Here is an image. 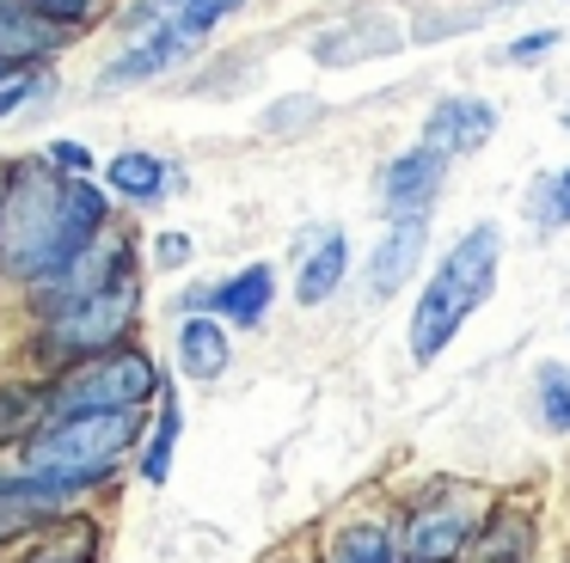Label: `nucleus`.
<instances>
[{"label": "nucleus", "mask_w": 570, "mask_h": 563, "mask_svg": "<svg viewBox=\"0 0 570 563\" xmlns=\"http://www.w3.org/2000/svg\"><path fill=\"white\" fill-rule=\"evenodd\" d=\"M178 435H185V411H178V398H173V392H160V416H154V441L141 447V477H148V484H166V477H173Z\"/></svg>", "instance_id": "19"}, {"label": "nucleus", "mask_w": 570, "mask_h": 563, "mask_svg": "<svg viewBox=\"0 0 570 563\" xmlns=\"http://www.w3.org/2000/svg\"><path fill=\"white\" fill-rule=\"evenodd\" d=\"M62 496L68 490L50 484V477H38V472L7 477V484H0V539H19V533H31V526L56 521V514H62Z\"/></svg>", "instance_id": "12"}, {"label": "nucleus", "mask_w": 570, "mask_h": 563, "mask_svg": "<svg viewBox=\"0 0 570 563\" xmlns=\"http://www.w3.org/2000/svg\"><path fill=\"white\" fill-rule=\"evenodd\" d=\"M105 178H111V190L136 196V203H160L173 166H166V159H154V154H117L111 166H105Z\"/></svg>", "instance_id": "18"}, {"label": "nucleus", "mask_w": 570, "mask_h": 563, "mask_svg": "<svg viewBox=\"0 0 570 563\" xmlns=\"http://www.w3.org/2000/svg\"><path fill=\"white\" fill-rule=\"evenodd\" d=\"M26 7L38 12L43 24H92L105 0H26Z\"/></svg>", "instance_id": "24"}, {"label": "nucleus", "mask_w": 570, "mask_h": 563, "mask_svg": "<svg viewBox=\"0 0 570 563\" xmlns=\"http://www.w3.org/2000/svg\"><path fill=\"white\" fill-rule=\"evenodd\" d=\"M533 220H540V233L570 227V166H558L540 178V190H533Z\"/></svg>", "instance_id": "22"}, {"label": "nucleus", "mask_w": 570, "mask_h": 563, "mask_svg": "<svg viewBox=\"0 0 570 563\" xmlns=\"http://www.w3.org/2000/svg\"><path fill=\"white\" fill-rule=\"evenodd\" d=\"M227 362H234L227 325L215 313H190L178 325V367H185V379H222Z\"/></svg>", "instance_id": "14"}, {"label": "nucleus", "mask_w": 570, "mask_h": 563, "mask_svg": "<svg viewBox=\"0 0 570 563\" xmlns=\"http://www.w3.org/2000/svg\"><path fill=\"white\" fill-rule=\"evenodd\" d=\"M203 37H190L185 24H154V31H141L136 43L124 49V56L105 68V86H136V80H154V73H166L173 61H185L190 49H197Z\"/></svg>", "instance_id": "11"}, {"label": "nucleus", "mask_w": 570, "mask_h": 563, "mask_svg": "<svg viewBox=\"0 0 570 563\" xmlns=\"http://www.w3.org/2000/svg\"><path fill=\"white\" fill-rule=\"evenodd\" d=\"M271 300H276V269L271 264H246L239 276H227L222 288H215V318L222 325H264L271 318Z\"/></svg>", "instance_id": "13"}, {"label": "nucleus", "mask_w": 570, "mask_h": 563, "mask_svg": "<svg viewBox=\"0 0 570 563\" xmlns=\"http://www.w3.org/2000/svg\"><path fill=\"white\" fill-rule=\"evenodd\" d=\"M31 411H38V392L31 386H0V441L19 435L31 423Z\"/></svg>", "instance_id": "25"}, {"label": "nucleus", "mask_w": 570, "mask_h": 563, "mask_svg": "<svg viewBox=\"0 0 570 563\" xmlns=\"http://www.w3.org/2000/svg\"><path fill=\"white\" fill-rule=\"evenodd\" d=\"M50 49V24L26 0H0V61H31Z\"/></svg>", "instance_id": "17"}, {"label": "nucleus", "mask_w": 570, "mask_h": 563, "mask_svg": "<svg viewBox=\"0 0 570 563\" xmlns=\"http://www.w3.org/2000/svg\"><path fill=\"white\" fill-rule=\"evenodd\" d=\"M105 220L99 184L62 178L56 159H19L0 178V264L13 282H50L99 245Z\"/></svg>", "instance_id": "1"}, {"label": "nucleus", "mask_w": 570, "mask_h": 563, "mask_svg": "<svg viewBox=\"0 0 570 563\" xmlns=\"http://www.w3.org/2000/svg\"><path fill=\"white\" fill-rule=\"evenodd\" d=\"M185 257H190V239H185V233H166V239H160V264L173 269V264H185Z\"/></svg>", "instance_id": "28"}, {"label": "nucleus", "mask_w": 570, "mask_h": 563, "mask_svg": "<svg viewBox=\"0 0 570 563\" xmlns=\"http://www.w3.org/2000/svg\"><path fill=\"white\" fill-rule=\"evenodd\" d=\"M564 129H570V105H564Z\"/></svg>", "instance_id": "30"}, {"label": "nucleus", "mask_w": 570, "mask_h": 563, "mask_svg": "<svg viewBox=\"0 0 570 563\" xmlns=\"http://www.w3.org/2000/svg\"><path fill=\"white\" fill-rule=\"evenodd\" d=\"M350 276V239L344 233H320V239L307 245V257H301V276H295V300L301 306H325L337 288H344Z\"/></svg>", "instance_id": "15"}, {"label": "nucleus", "mask_w": 570, "mask_h": 563, "mask_svg": "<svg viewBox=\"0 0 570 563\" xmlns=\"http://www.w3.org/2000/svg\"><path fill=\"white\" fill-rule=\"evenodd\" d=\"M325 117V105L313 92H301V98H283V105H271L264 110V135H301L307 122H320Z\"/></svg>", "instance_id": "23"}, {"label": "nucleus", "mask_w": 570, "mask_h": 563, "mask_svg": "<svg viewBox=\"0 0 570 563\" xmlns=\"http://www.w3.org/2000/svg\"><path fill=\"white\" fill-rule=\"evenodd\" d=\"M423 251H430V215H393L386 220V233L368 251V300L405 294L411 276L423 269Z\"/></svg>", "instance_id": "8"}, {"label": "nucleus", "mask_w": 570, "mask_h": 563, "mask_svg": "<svg viewBox=\"0 0 570 563\" xmlns=\"http://www.w3.org/2000/svg\"><path fill=\"white\" fill-rule=\"evenodd\" d=\"M160 367L141 349H105L92 362H80L62 379V392L50 398V416H80V411H141L148 398H160Z\"/></svg>", "instance_id": "5"}, {"label": "nucleus", "mask_w": 570, "mask_h": 563, "mask_svg": "<svg viewBox=\"0 0 570 563\" xmlns=\"http://www.w3.org/2000/svg\"><path fill=\"white\" fill-rule=\"evenodd\" d=\"M442 178H448V159H435L430 147H405L381 171V208L386 215H430L435 196H442Z\"/></svg>", "instance_id": "10"}, {"label": "nucleus", "mask_w": 570, "mask_h": 563, "mask_svg": "<svg viewBox=\"0 0 570 563\" xmlns=\"http://www.w3.org/2000/svg\"><path fill=\"white\" fill-rule=\"evenodd\" d=\"M497 269H503V227H497V220L466 227L442 257H435L430 282L417 288V306H411V330H405L411 362L417 367L442 362L448 343L466 330V318L497 294Z\"/></svg>", "instance_id": "2"}, {"label": "nucleus", "mask_w": 570, "mask_h": 563, "mask_svg": "<svg viewBox=\"0 0 570 563\" xmlns=\"http://www.w3.org/2000/svg\"><path fill=\"white\" fill-rule=\"evenodd\" d=\"M564 43V31H528V37H515V43H503V61H540V56H552V49Z\"/></svg>", "instance_id": "26"}, {"label": "nucleus", "mask_w": 570, "mask_h": 563, "mask_svg": "<svg viewBox=\"0 0 570 563\" xmlns=\"http://www.w3.org/2000/svg\"><path fill=\"white\" fill-rule=\"evenodd\" d=\"M479 508H472L460 490H435L430 502L405 514V533H399V557L405 563H460L479 539Z\"/></svg>", "instance_id": "6"}, {"label": "nucleus", "mask_w": 570, "mask_h": 563, "mask_svg": "<svg viewBox=\"0 0 570 563\" xmlns=\"http://www.w3.org/2000/svg\"><path fill=\"white\" fill-rule=\"evenodd\" d=\"M136 306H141V282H136V257L111 269V282H99L92 294L68 300L62 313H50V330H43V349L56 355H75V362H92V355L117 349L136 325Z\"/></svg>", "instance_id": "4"}, {"label": "nucleus", "mask_w": 570, "mask_h": 563, "mask_svg": "<svg viewBox=\"0 0 570 563\" xmlns=\"http://www.w3.org/2000/svg\"><path fill=\"white\" fill-rule=\"evenodd\" d=\"M50 159H56V166H75V171H87V166H92V159H87V147H75V141L50 147Z\"/></svg>", "instance_id": "29"}, {"label": "nucleus", "mask_w": 570, "mask_h": 563, "mask_svg": "<svg viewBox=\"0 0 570 563\" xmlns=\"http://www.w3.org/2000/svg\"><path fill=\"white\" fill-rule=\"evenodd\" d=\"M497 135V105L491 98H479V92H448V98H435L430 105V117H423V129H417V147H430L435 159H472L484 141Z\"/></svg>", "instance_id": "7"}, {"label": "nucleus", "mask_w": 570, "mask_h": 563, "mask_svg": "<svg viewBox=\"0 0 570 563\" xmlns=\"http://www.w3.org/2000/svg\"><path fill=\"white\" fill-rule=\"evenodd\" d=\"M56 563H80V557H56Z\"/></svg>", "instance_id": "31"}, {"label": "nucleus", "mask_w": 570, "mask_h": 563, "mask_svg": "<svg viewBox=\"0 0 570 563\" xmlns=\"http://www.w3.org/2000/svg\"><path fill=\"white\" fill-rule=\"evenodd\" d=\"M533 392H540V423L552 435H570V367L540 362L533 367Z\"/></svg>", "instance_id": "21"}, {"label": "nucleus", "mask_w": 570, "mask_h": 563, "mask_svg": "<svg viewBox=\"0 0 570 563\" xmlns=\"http://www.w3.org/2000/svg\"><path fill=\"white\" fill-rule=\"evenodd\" d=\"M405 37L411 31H399L386 12H350L344 24L320 31L313 56H320L325 68H356V61H381V56H393V49H405Z\"/></svg>", "instance_id": "9"}, {"label": "nucleus", "mask_w": 570, "mask_h": 563, "mask_svg": "<svg viewBox=\"0 0 570 563\" xmlns=\"http://www.w3.org/2000/svg\"><path fill=\"white\" fill-rule=\"evenodd\" d=\"M31 92H38V80H13V86H0V117H7V110H19Z\"/></svg>", "instance_id": "27"}, {"label": "nucleus", "mask_w": 570, "mask_h": 563, "mask_svg": "<svg viewBox=\"0 0 570 563\" xmlns=\"http://www.w3.org/2000/svg\"><path fill=\"white\" fill-rule=\"evenodd\" d=\"M141 435L136 411H80V416H50L38 435L26 441V472L50 477V484L75 490L105 477Z\"/></svg>", "instance_id": "3"}, {"label": "nucleus", "mask_w": 570, "mask_h": 563, "mask_svg": "<svg viewBox=\"0 0 570 563\" xmlns=\"http://www.w3.org/2000/svg\"><path fill=\"white\" fill-rule=\"evenodd\" d=\"M533 557V521L521 508L484 514L479 539H472V563H528Z\"/></svg>", "instance_id": "16"}, {"label": "nucleus", "mask_w": 570, "mask_h": 563, "mask_svg": "<svg viewBox=\"0 0 570 563\" xmlns=\"http://www.w3.org/2000/svg\"><path fill=\"white\" fill-rule=\"evenodd\" d=\"M332 563H399V539L381 521H350L332 539Z\"/></svg>", "instance_id": "20"}]
</instances>
